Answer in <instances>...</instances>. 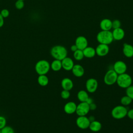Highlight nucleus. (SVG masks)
I'll use <instances>...</instances> for the list:
<instances>
[{"instance_id": "f257e3e1", "label": "nucleus", "mask_w": 133, "mask_h": 133, "mask_svg": "<svg viewBox=\"0 0 133 133\" xmlns=\"http://www.w3.org/2000/svg\"><path fill=\"white\" fill-rule=\"evenodd\" d=\"M50 54L54 59L61 61L64 58L67 57L68 51L64 46L57 45L51 47L50 50Z\"/></svg>"}, {"instance_id": "f03ea898", "label": "nucleus", "mask_w": 133, "mask_h": 133, "mask_svg": "<svg viewBox=\"0 0 133 133\" xmlns=\"http://www.w3.org/2000/svg\"><path fill=\"white\" fill-rule=\"evenodd\" d=\"M97 41L99 44L109 45L112 43L114 39L111 31L101 30L97 35Z\"/></svg>"}, {"instance_id": "7ed1b4c3", "label": "nucleus", "mask_w": 133, "mask_h": 133, "mask_svg": "<svg viewBox=\"0 0 133 133\" xmlns=\"http://www.w3.org/2000/svg\"><path fill=\"white\" fill-rule=\"evenodd\" d=\"M50 69V64L46 60H40L35 65V70L37 74L39 75H46Z\"/></svg>"}, {"instance_id": "20e7f679", "label": "nucleus", "mask_w": 133, "mask_h": 133, "mask_svg": "<svg viewBox=\"0 0 133 133\" xmlns=\"http://www.w3.org/2000/svg\"><path fill=\"white\" fill-rule=\"evenodd\" d=\"M117 85L122 88H126L132 84V78L131 76L126 73L118 75L116 83Z\"/></svg>"}, {"instance_id": "39448f33", "label": "nucleus", "mask_w": 133, "mask_h": 133, "mask_svg": "<svg viewBox=\"0 0 133 133\" xmlns=\"http://www.w3.org/2000/svg\"><path fill=\"white\" fill-rule=\"evenodd\" d=\"M128 110L125 106L123 105H116L112 110V116L116 119H121L127 116Z\"/></svg>"}, {"instance_id": "423d86ee", "label": "nucleus", "mask_w": 133, "mask_h": 133, "mask_svg": "<svg viewBox=\"0 0 133 133\" xmlns=\"http://www.w3.org/2000/svg\"><path fill=\"white\" fill-rule=\"evenodd\" d=\"M118 74L113 69L108 70L103 77L104 83L107 85H112L116 83Z\"/></svg>"}, {"instance_id": "0eeeda50", "label": "nucleus", "mask_w": 133, "mask_h": 133, "mask_svg": "<svg viewBox=\"0 0 133 133\" xmlns=\"http://www.w3.org/2000/svg\"><path fill=\"white\" fill-rule=\"evenodd\" d=\"M89 111V104L86 102H81L77 105L75 113L78 116H86Z\"/></svg>"}, {"instance_id": "6e6552de", "label": "nucleus", "mask_w": 133, "mask_h": 133, "mask_svg": "<svg viewBox=\"0 0 133 133\" xmlns=\"http://www.w3.org/2000/svg\"><path fill=\"white\" fill-rule=\"evenodd\" d=\"M98 86V83L96 79L90 78L88 79L85 83V87L87 91L90 93L95 92Z\"/></svg>"}, {"instance_id": "1a4fd4ad", "label": "nucleus", "mask_w": 133, "mask_h": 133, "mask_svg": "<svg viewBox=\"0 0 133 133\" xmlns=\"http://www.w3.org/2000/svg\"><path fill=\"white\" fill-rule=\"evenodd\" d=\"M90 123L88 117L86 116H78L76 120V125L82 129H86L89 128Z\"/></svg>"}, {"instance_id": "9d476101", "label": "nucleus", "mask_w": 133, "mask_h": 133, "mask_svg": "<svg viewBox=\"0 0 133 133\" xmlns=\"http://www.w3.org/2000/svg\"><path fill=\"white\" fill-rule=\"evenodd\" d=\"M127 69V67L126 64L124 61L121 60H118L116 61L113 65V68L114 71L118 75L126 73Z\"/></svg>"}, {"instance_id": "9b49d317", "label": "nucleus", "mask_w": 133, "mask_h": 133, "mask_svg": "<svg viewBox=\"0 0 133 133\" xmlns=\"http://www.w3.org/2000/svg\"><path fill=\"white\" fill-rule=\"evenodd\" d=\"M95 50L97 55L99 57H104L108 54L110 48L108 45L99 44L97 45Z\"/></svg>"}, {"instance_id": "f8f14e48", "label": "nucleus", "mask_w": 133, "mask_h": 133, "mask_svg": "<svg viewBox=\"0 0 133 133\" xmlns=\"http://www.w3.org/2000/svg\"><path fill=\"white\" fill-rule=\"evenodd\" d=\"M75 44L78 49L83 50L88 46L87 39L84 36H78L75 39Z\"/></svg>"}, {"instance_id": "ddd939ff", "label": "nucleus", "mask_w": 133, "mask_h": 133, "mask_svg": "<svg viewBox=\"0 0 133 133\" xmlns=\"http://www.w3.org/2000/svg\"><path fill=\"white\" fill-rule=\"evenodd\" d=\"M62 68H63L65 71H71L72 70L74 63V61L72 58L70 57H66L63 59L61 60Z\"/></svg>"}, {"instance_id": "4468645a", "label": "nucleus", "mask_w": 133, "mask_h": 133, "mask_svg": "<svg viewBox=\"0 0 133 133\" xmlns=\"http://www.w3.org/2000/svg\"><path fill=\"white\" fill-rule=\"evenodd\" d=\"M77 105L73 101L66 103L64 106V111L68 114H72L76 112Z\"/></svg>"}, {"instance_id": "2eb2a0df", "label": "nucleus", "mask_w": 133, "mask_h": 133, "mask_svg": "<svg viewBox=\"0 0 133 133\" xmlns=\"http://www.w3.org/2000/svg\"><path fill=\"white\" fill-rule=\"evenodd\" d=\"M112 33L113 39L115 41H121L125 36V31L121 28L113 29Z\"/></svg>"}, {"instance_id": "dca6fc26", "label": "nucleus", "mask_w": 133, "mask_h": 133, "mask_svg": "<svg viewBox=\"0 0 133 133\" xmlns=\"http://www.w3.org/2000/svg\"><path fill=\"white\" fill-rule=\"evenodd\" d=\"M71 71L73 74L77 77H81L83 76L85 73V70L83 67L78 64H74Z\"/></svg>"}, {"instance_id": "f3484780", "label": "nucleus", "mask_w": 133, "mask_h": 133, "mask_svg": "<svg viewBox=\"0 0 133 133\" xmlns=\"http://www.w3.org/2000/svg\"><path fill=\"white\" fill-rule=\"evenodd\" d=\"M123 53L127 58L133 57V46L128 43H124L123 46Z\"/></svg>"}, {"instance_id": "a211bd4d", "label": "nucleus", "mask_w": 133, "mask_h": 133, "mask_svg": "<svg viewBox=\"0 0 133 133\" xmlns=\"http://www.w3.org/2000/svg\"><path fill=\"white\" fill-rule=\"evenodd\" d=\"M99 26L101 30L110 31L112 28V20L108 18H104L100 21Z\"/></svg>"}, {"instance_id": "6ab92c4d", "label": "nucleus", "mask_w": 133, "mask_h": 133, "mask_svg": "<svg viewBox=\"0 0 133 133\" xmlns=\"http://www.w3.org/2000/svg\"><path fill=\"white\" fill-rule=\"evenodd\" d=\"M61 85L63 89L71 90L74 86L73 81L69 78L65 77L63 78L61 82Z\"/></svg>"}, {"instance_id": "aec40b11", "label": "nucleus", "mask_w": 133, "mask_h": 133, "mask_svg": "<svg viewBox=\"0 0 133 133\" xmlns=\"http://www.w3.org/2000/svg\"><path fill=\"white\" fill-rule=\"evenodd\" d=\"M84 57L87 58H91L95 56L96 55L95 48L91 46H87L83 50Z\"/></svg>"}, {"instance_id": "412c9836", "label": "nucleus", "mask_w": 133, "mask_h": 133, "mask_svg": "<svg viewBox=\"0 0 133 133\" xmlns=\"http://www.w3.org/2000/svg\"><path fill=\"white\" fill-rule=\"evenodd\" d=\"M102 128V125L101 123L97 121H94L90 123L89 128L90 130L94 132H97L99 131Z\"/></svg>"}, {"instance_id": "4be33fe9", "label": "nucleus", "mask_w": 133, "mask_h": 133, "mask_svg": "<svg viewBox=\"0 0 133 133\" xmlns=\"http://www.w3.org/2000/svg\"><path fill=\"white\" fill-rule=\"evenodd\" d=\"M50 69L54 71H59L62 69L61 61L55 59L50 64Z\"/></svg>"}, {"instance_id": "5701e85b", "label": "nucleus", "mask_w": 133, "mask_h": 133, "mask_svg": "<svg viewBox=\"0 0 133 133\" xmlns=\"http://www.w3.org/2000/svg\"><path fill=\"white\" fill-rule=\"evenodd\" d=\"M77 97L80 102H86L88 98L89 97L88 92L84 90H79L77 94Z\"/></svg>"}, {"instance_id": "b1692460", "label": "nucleus", "mask_w": 133, "mask_h": 133, "mask_svg": "<svg viewBox=\"0 0 133 133\" xmlns=\"http://www.w3.org/2000/svg\"><path fill=\"white\" fill-rule=\"evenodd\" d=\"M37 82L41 86H46L49 83V79L46 75H39L37 78Z\"/></svg>"}, {"instance_id": "393cba45", "label": "nucleus", "mask_w": 133, "mask_h": 133, "mask_svg": "<svg viewBox=\"0 0 133 133\" xmlns=\"http://www.w3.org/2000/svg\"><path fill=\"white\" fill-rule=\"evenodd\" d=\"M73 57L77 61L82 60L84 57L83 50L77 49L73 52Z\"/></svg>"}, {"instance_id": "a878e982", "label": "nucleus", "mask_w": 133, "mask_h": 133, "mask_svg": "<svg viewBox=\"0 0 133 133\" xmlns=\"http://www.w3.org/2000/svg\"><path fill=\"white\" fill-rule=\"evenodd\" d=\"M132 100L130 97H129L128 96L126 95L121 98V103L122 104V105L126 107L127 105H129L131 103Z\"/></svg>"}, {"instance_id": "bb28decb", "label": "nucleus", "mask_w": 133, "mask_h": 133, "mask_svg": "<svg viewBox=\"0 0 133 133\" xmlns=\"http://www.w3.org/2000/svg\"><path fill=\"white\" fill-rule=\"evenodd\" d=\"M1 133H15V130L11 126L6 125L1 129Z\"/></svg>"}, {"instance_id": "cd10ccee", "label": "nucleus", "mask_w": 133, "mask_h": 133, "mask_svg": "<svg viewBox=\"0 0 133 133\" xmlns=\"http://www.w3.org/2000/svg\"><path fill=\"white\" fill-rule=\"evenodd\" d=\"M126 94L133 100V85H130L126 88Z\"/></svg>"}, {"instance_id": "c85d7f7f", "label": "nucleus", "mask_w": 133, "mask_h": 133, "mask_svg": "<svg viewBox=\"0 0 133 133\" xmlns=\"http://www.w3.org/2000/svg\"><path fill=\"white\" fill-rule=\"evenodd\" d=\"M15 6L17 9L21 10L24 7V2L23 1L17 0L15 3Z\"/></svg>"}, {"instance_id": "c756f323", "label": "nucleus", "mask_w": 133, "mask_h": 133, "mask_svg": "<svg viewBox=\"0 0 133 133\" xmlns=\"http://www.w3.org/2000/svg\"><path fill=\"white\" fill-rule=\"evenodd\" d=\"M60 96L61 97V98L63 99H68L70 96V92L69 90H64L63 89V90H62V91L61 92L60 94Z\"/></svg>"}, {"instance_id": "7c9ffc66", "label": "nucleus", "mask_w": 133, "mask_h": 133, "mask_svg": "<svg viewBox=\"0 0 133 133\" xmlns=\"http://www.w3.org/2000/svg\"><path fill=\"white\" fill-rule=\"evenodd\" d=\"M112 26L113 29L121 28V22L118 19H115L112 21Z\"/></svg>"}, {"instance_id": "2f4dec72", "label": "nucleus", "mask_w": 133, "mask_h": 133, "mask_svg": "<svg viewBox=\"0 0 133 133\" xmlns=\"http://www.w3.org/2000/svg\"><path fill=\"white\" fill-rule=\"evenodd\" d=\"M6 125V119L2 115H0V129H2Z\"/></svg>"}, {"instance_id": "473e14b6", "label": "nucleus", "mask_w": 133, "mask_h": 133, "mask_svg": "<svg viewBox=\"0 0 133 133\" xmlns=\"http://www.w3.org/2000/svg\"><path fill=\"white\" fill-rule=\"evenodd\" d=\"M0 14L2 15V16L5 19V18H7L9 16V11L7 9L4 8V9H3L1 11Z\"/></svg>"}, {"instance_id": "72a5a7b5", "label": "nucleus", "mask_w": 133, "mask_h": 133, "mask_svg": "<svg viewBox=\"0 0 133 133\" xmlns=\"http://www.w3.org/2000/svg\"><path fill=\"white\" fill-rule=\"evenodd\" d=\"M127 116L131 119L133 120V109H131L127 111Z\"/></svg>"}, {"instance_id": "f704fd0d", "label": "nucleus", "mask_w": 133, "mask_h": 133, "mask_svg": "<svg viewBox=\"0 0 133 133\" xmlns=\"http://www.w3.org/2000/svg\"><path fill=\"white\" fill-rule=\"evenodd\" d=\"M89 106L90 110L94 111V110H95L97 108V105L94 102H92L91 104H89Z\"/></svg>"}, {"instance_id": "c9c22d12", "label": "nucleus", "mask_w": 133, "mask_h": 133, "mask_svg": "<svg viewBox=\"0 0 133 133\" xmlns=\"http://www.w3.org/2000/svg\"><path fill=\"white\" fill-rule=\"evenodd\" d=\"M4 24V18L0 14V28L2 27Z\"/></svg>"}, {"instance_id": "e433bc0d", "label": "nucleus", "mask_w": 133, "mask_h": 133, "mask_svg": "<svg viewBox=\"0 0 133 133\" xmlns=\"http://www.w3.org/2000/svg\"><path fill=\"white\" fill-rule=\"evenodd\" d=\"M70 49H71V50L72 51L74 52V51H75L76 50H77L78 49H77V46L75 45V44H74V45H71V47H70Z\"/></svg>"}, {"instance_id": "4c0bfd02", "label": "nucleus", "mask_w": 133, "mask_h": 133, "mask_svg": "<svg viewBox=\"0 0 133 133\" xmlns=\"http://www.w3.org/2000/svg\"><path fill=\"white\" fill-rule=\"evenodd\" d=\"M86 102H87L88 104H91V103L94 102V100H93L91 97H89V98H88V99L87 100V101H86Z\"/></svg>"}, {"instance_id": "58836bf2", "label": "nucleus", "mask_w": 133, "mask_h": 133, "mask_svg": "<svg viewBox=\"0 0 133 133\" xmlns=\"http://www.w3.org/2000/svg\"><path fill=\"white\" fill-rule=\"evenodd\" d=\"M88 118H89V121H90V122L95 120V117H94V116H90L88 117Z\"/></svg>"}, {"instance_id": "ea45409f", "label": "nucleus", "mask_w": 133, "mask_h": 133, "mask_svg": "<svg viewBox=\"0 0 133 133\" xmlns=\"http://www.w3.org/2000/svg\"><path fill=\"white\" fill-rule=\"evenodd\" d=\"M0 133H1V129H0Z\"/></svg>"}, {"instance_id": "a19ab883", "label": "nucleus", "mask_w": 133, "mask_h": 133, "mask_svg": "<svg viewBox=\"0 0 133 133\" xmlns=\"http://www.w3.org/2000/svg\"><path fill=\"white\" fill-rule=\"evenodd\" d=\"M95 133H99L98 132H95Z\"/></svg>"}, {"instance_id": "79ce46f5", "label": "nucleus", "mask_w": 133, "mask_h": 133, "mask_svg": "<svg viewBox=\"0 0 133 133\" xmlns=\"http://www.w3.org/2000/svg\"><path fill=\"white\" fill-rule=\"evenodd\" d=\"M21 1H24L25 0H21Z\"/></svg>"}]
</instances>
